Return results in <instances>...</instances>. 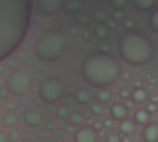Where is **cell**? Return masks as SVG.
<instances>
[{"mask_svg":"<svg viewBox=\"0 0 158 142\" xmlns=\"http://www.w3.org/2000/svg\"><path fill=\"white\" fill-rule=\"evenodd\" d=\"M24 142H35V140H33V139H25Z\"/></svg>","mask_w":158,"mask_h":142,"instance_id":"obj_25","label":"cell"},{"mask_svg":"<svg viewBox=\"0 0 158 142\" xmlns=\"http://www.w3.org/2000/svg\"><path fill=\"white\" fill-rule=\"evenodd\" d=\"M131 98H133V101H135V103L141 104V103H144V101H146V98H147V93L144 92L142 88H138V90H135V92H133V96H131Z\"/></svg>","mask_w":158,"mask_h":142,"instance_id":"obj_15","label":"cell"},{"mask_svg":"<svg viewBox=\"0 0 158 142\" xmlns=\"http://www.w3.org/2000/svg\"><path fill=\"white\" fill-rule=\"evenodd\" d=\"M0 142H8V136L5 134V131L0 130Z\"/></svg>","mask_w":158,"mask_h":142,"instance_id":"obj_22","label":"cell"},{"mask_svg":"<svg viewBox=\"0 0 158 142\" xmlns=\"http://www.w3.org/2000/svg\"><path fill=\"white\" fill-rule=\"evenodd\" d=\"M32 85V74L27 70H18L15 71L6 81L8 93L15 96H24L30 90Z\"/></svg>","mask_w":158,"mask_h":142,"instance_id":"obj_5","label":"cell"},{"mask_svg":"<svg viewBox=\"0 0 158 142\" xmlns=\"http://www.w3.org/2000/svg\"><path fill=\"white\" fill-rule=\"evenodd\" d=\"M38 93H40V98L44 103H56L60 99L62 93H63V85L60 81L57 79H46L40 84V88H38Z\"/></svg>","mask_w":158,"mask_h":142,"instance_id":"obj_6","label":"cell"},{"mask_svg":"<svg viewBox=\"0 0 158 142\" xmlns=\"http://www.w3.org/2000/svg\"><path fill=\"white\" fill-rule=\"evenodd\" d=\"M135 119H136V122L139 125H146L150 120V112L149 111H138L136 115H135Z\"/></svg>","mask_w":158,"mask_h":142,"instance_id":"obj_14","label":"cell"},{"mask_svg":"<svg viewBox=\"0 0 158 142\" xmlns=\"http://www.w3.org/2000/svg\"><path fill=\"white\" fill-rule=\"evenodd\" d=\"M97 98H98L100 103H108V101L111 99V93H109V92H100V93L97 95Z\"/></svg>","mask_w":158,"mask_h":142,"instance_id":"obj_17","label":"cell"},{"mask_svg":"<svg viewBox=\"0 0 158 142\" xmlns=\"http://www.w3.org/2000/svg\"><path fill=\"white\" fill-rule=\"evenodd\" d=\"M24 123L30 128H36L43 123V117H41V114L36 112V111H27L24 114Z\"/></svg>","mask_w":158,"mask_h":142,"instance_id":"obj_9","label":"cell"},{"mask_svg":"<svg viewBox=\"0 0 158 142\" xmlns=\"http://www.w3.org/2000/svg\"><path fill=\"white\" fill-rule=\"evenodd\" d=\"M87 99H89L87 93H84V92H81V93H77V101H87Z\"/></svg>","mask_w":158,"mask_h":142,"instance_id":"obj_21","label":"cell"},{"mask_svg":"<svg viewBox=\"0 0 158 142\" xmlns=\"http://www.w3.org/2000/svg\"><path fill=\"white\" fill-rule=\"evenodd\" d=\"M98 136L92 126H82L79 128L74 134V142H97Z\"/></svg>","mask_w":158,"mask_h":142,"instance_id":"obj_8","label":"cell"},{"mask_svg":"<svg viewBox=\"0 0 158 142\" xmlns=\"http://www.w3.org/2000/svg\"><path fill=\"white\" fill-rule=\"evenodd\" d=\"M118 54L128 65L141 67L152 60L153 46L147 36L141 33H128L118 43Z\"/></svg>","mask_w":158,"mask_h":142,"instance_id":"obj_3","label":"cell"},{"mask_svg":"<svg viewBox=\"0 0 158 142\" xmlns=\"http://www.w3.org/2000/svg\"><path fill=\"white\" fill-rule=\"evenodd\" d=\"M144 140L146 142H156L158 140V126L156 125H149L144 130Z\"/></svg>","mask_w":158,"mask_h":142,"instance_id":"obj_10","label":"cell"},{"mask_svg":"<svg viewBox=\"0 0 158 142\" xmlns=\"http://www.w3.org/2000/svg\"><path fill=\"white\" fill-rule=\"evenodd\" d=\"M133 5L139 11H149V10L153 8L155 0H133Z\"/></svg>","mask_w":158,"mask_h":142,"instance_id":"obj_13","label":"cell"},{"mask_svg":"<svg viewBox=\"0 0 158 142\" xmlns=\"http://www.w3.org/2000/svg\"><path fill=\"white\" fill-rule=\"evenodd\" d=\"M92 112H94V114H100L101 112V108L100 106H92Z\"/></svg>","mask_w":158,"mask_h":142,"instance_id":"obj_23","label":"cell"},{"mask_svg":"<svg viewBox=\"0 0 158 142\" xmlns=\"http://www.w3.org/2000/svg\"><path fill=\"white\" fill-rule=\"evenodd\" d=\"M62 3H63V0H38L40 11L43 14H49V16L59 13L62 8Z\"/></svg>","mask_w":158,"mask_h":142,"instance_id":"obj_7","label":"cell"},{"mask_svg":"<svg viewBox=\"0 0 158 142\" xmlns=\"http://www.w3.org/2000/svg\"><path fill=\"white\" fill-rule=\"evenodd\" d=\"M82 122V115L81 114H71L70 115V123L76 125V123H81Z\"/></svg>","mask_w":158,"mask_h":142,"instance_id":"obj_18","label":"cell"},{"mask_svg":"<svg viewBox=\"0 0 158 142\" xmlns=\"http://www.w3.org/2000/svg\"><path fill=\"white\" fill-rule=\"evenodd\" d=\"M133 122H130V120H122V123H120V130L123 131V133H131L133 131Z\"/></svg>","mask_w":158,"mask_h":142,"instance_id":"obj_16","label":"cell"},{"mask_svg":"<svg viewBox=\"0 0 158 142\" xmlns=\"http://www.w3.org/2000/svg\"><path fill=\"white\" fill-rule=\"evenodd\" d=\"M111 115L115 120H123L127 117V108L122 106V104H115V106L111 108Z\"/></svg>","mask_w":158,"mask_h":142,"instance_id":"obj_11","label":"cell"},{"mask_svg":"<svg viewBox=\"0 0 158 142\" xmlns=\"http://www.w3.org/2000/svg\"><path fill=\"white\" fill-rule=\"evenodd\" d=\"M3 126H6V128H15L18 123H19V117L15 114V112H8V114H5L3 115Z\"/></svg>","mask_w":158,"mask_h":142,"instance_id":"obj_12","label":"cell"},{"mask_svg":"<svg viewBox=\"0 0 158 142\" xmlns=\"http://www.w3.org/2000/svg\"><path fill=\"white\" fill-rule=\"evenodd\" d=\"M81 74L84 81L92 87H108L114 84L120 76V65L118 62L106 54L89 55L81 65Z\"/></svg>","mask_w":158,"mask_h":142,"instance_id":"obj_2","label":"cell"},{"mask_svg":"<svg viewBox=\"0 0 158 142\" xmlns=\"http://www.w3.org/2000/svg\"><path fill=\"white\" fill-rule=\"evenodd\" d=\"M123 3H125V0H115V5L117 6H122Z\"/></svg>","mask_w":158,"mask_h":142,"instance_id":"obj_24","label":"cell"},{"mask_svg":"<svg viewBox=\"0 0 158 142\" xmlns=\"http://www.w3.org/2000/svg\"><path fill=\"white\" fill-rule=\"evenodd\" d=\"M67 51V41L60 32L49 30L35 43V55L41 62H57Z\"/></svg>","mask_w":158,"mask_h":142,"instance_id":"obj_4","label":"cell"},{"mask_svg":"<svg viewBox=\"0 0 158 142\" xmlns=\"http://www.w3.org/2000/svg\"><path fill=\"white\" fill-rule=\"evenodd\" d=\"M108 142H120V137L117 134H109L108 136Z\"/></svg>","mask_w":158,"mask_h":142,"instance_id":"obj_20","label":"cell"},{"mask_svg":"<svg viewBox=\"0 0 158 142\" xmlns=\"http://www.w3.org/2000/svg\"><path fill=\"white\" fill-rule=\"evenodd\" d=\"M158 14H156V13H155V14L152 16V29H153V32H156V29H158Z\"/></svg>","mask_w":158,"mask_h":142,"instance_id":"obj_19","label":"cell"},{"mask_svg":"<svg viewBox=\"0 0 158 142\" xmlns=\"http://www.w3.org/2000/svg\"><path fill=\"white\" fill-rule=\"evenodd\" d=\"M30 0H0V62L24 43L30 27Z\"/></svg>","mask_w":158,"mask_h":142,"instance_id":"obj_1","label":"cell"}]
</instances>
